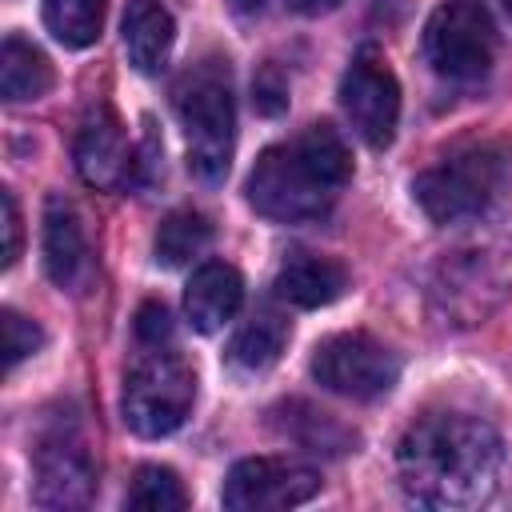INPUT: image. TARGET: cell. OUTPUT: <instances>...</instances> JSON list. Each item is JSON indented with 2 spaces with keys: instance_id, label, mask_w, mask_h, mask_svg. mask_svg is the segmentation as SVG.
<instances>
[{
  "instance_id": "2",
  "label": "cell",
  "mask_w": 512,
  "mask_h": 512,
  "mask_svg": "<svg viewBox=\"0 0 512 512\" xmlns=\"http://www.w3.org/2000/svg\"><path fill=\"white\" fill-rule=\"evenodd\" d=\"M352 180V152L332 124H308L264 148L248 172V204L276 224H308L332 212Z\"/></svg>"
},
{
  "instance_id": "20",
  "label": "cell",
  "mask_w": 512,
  "mask_h": 512,
  "mask_svg": "<svg viewBox=\"0 0 512 512\" xmlns=\"http://www.w3.org/2000/svg\"><path fill=\"white\" fill-rule=\"evenodd\" d=\"M212 244V224L208 216L192 212V208H180V212H168L152 236V256L160 268H184L192 264L196 256H204Z\"/></svg>"
},
{
  "instance_id": "23",
  "label": "cell",
  "mask_w": 512,
  "mask_h": 512,
  "mask_svg": "<svg viewBox=\"0 0 512 512\" xmlns=\"http://www.w3.org/2000/svg\"><path fill=\"white\" fill-rule=\"evenodd\" d=\"M40 348H44V332H40V324L28 320V316H20L16 308H4V364L16 368L20 360L36 356Z\"/></svg>"
},
{
  "instance_id": "8",
  "label": "cell",
  "mask_w": 512,
  "mask_h": 512,
  "mask_svg": "<svg viewBox=\"0 0 512 512\" xmlns=\"http://www.w3.org/2000/svg\"><path fill=\"white\" fill-rule=\"evenodd\" d=\"M308 372L320 388L348 400H380L400 380V360L368 332H336L312 348Z\"/></svg>"
},
{
  "instance_id": "16",
  "label": "cell",
  "mask_w": 512,
  "mask_h": 512,
  "mask_svg": "<svg viewBox=\"0 0 512 512\" xmlns=\"http://www.w3.org/2000/svg\"><path fill=\"white\" fill-rule=\"evenodd\" d=\"M276 296L292 308H324L332 300L344 296L348 288V268L332 256H316V252H296L280 264L276 280H272Z\"/></svg>"
},
{
  "instance_id": "29",
  "label": "cell",
  "mask_w": 512,
  "mask_h": 512,
  "mask_svg": "<svg viewBox=\"0 0 512 512\" xmlns=\"http://www.w3.org/2000/svg\"><path fill=\"white\" fill-rule=\"evenodd\" d=\"M264 4H268V0H228V8H232L236 16H244V20H248V16H260Z\"/></svg>"
},
{
  "instance_id": "6",
  "label": "cell",
  "mask_w": 512,
  "mask_h": 512,
  "mask_svg": "<svg viewBox=\"0 0 512 512\" xmlns=\"http://www.w3.org/2000/svg\"><path fill=\"white\" fill-rule=\"evenodd\" d=\"M504 188V156L492 144H472L460 148L444 160H436L432 168H424L412 180V200L420 204V212L448 228V224H464L472 216H480L496 192Z\"/></svg>"
},
{
  "instance_id": "14",
  "label": "cell",
  "mask_w": 512,
  "mask_h": 512,
  "mask_svg": "<svg viewBox=\"0 0 512 512\" xmlns=\"http://www.w3.org/2000/svg\"><path fill=\"white\" fill-rule=\"evenodd\" d=\"M244 304V280L232 264L224 260H208L192 272L188 288H184V316L200 336L220 332Z\"/></svg>"
},
{
  "instance_id": "4",
  "label": "cell",
  "mask_w": 512,
  "mask_h": 512,
  "mask_svg": "<svg viewBox=\"0 0 512 512\" xmlns=\"http://www.w3.org/2000/svg\"><path fill=\"white\" fill-rule=\"evenodd\" d=\"M512 288V256L496 244H464L440 256L428 280V308L440 324H484Z\"/></svg>"
},
{
  "instance_id": "17",
  "label": "cell",
  "mask_w": 512,
  "mask_h": 512,
  "mask_svg": "<svg viewBox=\"0 0 512 512\" xmlns=\"http://www.w3.org/2000/svg\"><path fill=\"white\" fill-rule=\"evenodd\" d=\"M120 32H124L128 64L136 72L156 76L168 64L172 44H176V24H172V12L160 0H128Z\"/></svg>"
},
{
  "instance_id": "9",
  "label": "cell",
  "mask_w": 512,
  "mask_h": 512,
  "mask_svg": "<svg viewBox=\"0 0 512 512\" xmlns=\"http://www.w3.org/2000/svg\"><path fill=\"white\" fill-rule=\"evenodd\" d=\"M96 492V460L72 420H56L32 448V500L64 512L84 508Z\"/></svg>"
},
{
  "instance_id": "21",
  "label": "cell",
  "mask_w": 512,
  "mask_h": 512,
  "mask_svg": "<svg viewBox=\"0 0 512 512\" xmlns=\"http://www.w3.org/2000/svg\"><path fill=\"white\" fill-rule=\"evenodd\" d=\"M108 0H44V28L64 48H92L104 28Z\"/></svg>"
},
{
  "instance_id": "13",
  "label": "cell",
  "mask_w": 512,
  "mask_h": 512,
  "mask_svg": "<svg viewBox=\"0 0 512 512\" xmlns=\"http://www.w3.org/2000/svg\"><path fill=\"white\" fill-rule=\"evenodd\" d=\"M44 272L56 288L64 292H80L92 276V248L84 236V220L80 212L64 200V196H48L44 204Z\"/></svg>"
},
{
  "instance_id": "11",
  "label": "cell",
  "mask_w": 512,
  "mask_h": 512,
  "mask_svg": "<svg viewBox=\"0 0 512 512\" xmlns=\"http://www.w3.org/2000/svg\"><path fill=\"white\" fill-rule=\"evenodd\" d=\"M340 108L368 148H388L400 124V84L376 52H360L340 76Z\"/></svg>"
},
{
  "instance_id": "26",
  "label": "cell",
  "mask_w": 512,
  "mask_h": 512,
  "mask_svg": "<svg viewBox=\"0 0 512 512\" xmlns=\"http://www.w3.org/2000/svg\"><path fill=\"white\" fill-rule=\"evenodd\" d=\"M136 340L140 344H168L172 340V316H168V308L160 300L140 304V312H136Z\"/></svg>"
},
{
  "instance_id": "24",
  "label": "cell",
  "mask_w": 512,
  "mask_h": 512,
  "mask_svg": "<svg viewBox=\"0 0 512 512\" xmlns=\"http://www.w3.org/2000/svg\"><path fill=\"white\" fill-rule=\"evenodd\" d=\"M144 124H148V120H144ZM160 180H164V144L156 140V132H152V124H148V132L140 136V144H136V152H132L128 188L148 192V188H156Z\"/></svg>"
},
{
  "instance_id": "10",
  "label": "cell",
  "mask_w": 512,
  "mask_h": 512,
  "mask_svg": "<svg viewBox=\"0 0 512 512\" xmlns=\"http://www.w3.org/2000/svg\"><path fill=\"white\" fill-rule=\"evenodd\" d=\"M320 492V472L288 456H248L228 468L220 500L232 512H280L308 504Z\"/></svg>"
},
{
  "instance_id": "30",
  "label": "cell",
  "mask_w": 512,
  "mask_h": 512,
  "mask_svg": "<svg viewBox=\"0 0 512 512\" xmlns=\"http://www.w3.org/2000/svg\"><path fill=\"white\" fill-rule=\"evenodd\" d=\"M504 8H508V16H512V0H504Z\"/></svg>"
},
{
  "instance_id": "25",
  "label": "cell",
  "mask_w": 512,
  "mask_h": 512,
  "mask_svg": "<svg viewBox=\"0 0 512 512\" xmlns=\"http://www.w3.org/2000/svg\"><path fill=\"white\" fill-rule=\"evenodd\" d=\"M252 108L260 116H280L288 108V80L276 64H264L256 76H252Z\"/></svg>"
},
{
  "instance_id": "12",
  "label": "cell",
  "mask_w": 512,
  "mask_h": 512,
  "mask_svg": "<svg viewBox=\"0 0 512 512\" xmlns=\"http://www.w3.org/2000/svg\"><path fill=\"white\" fill-rule=\"evenodd\" d=\"M132 152H136V144H128L120 116L108 104L88 108V116L80 120V132H76V168H80V176L92 188H128Z\"/></svg>"
},
{
  "instance_id": "22",
  "label": "cell",
  "mask_w": 512,
  "mask_h": 512,
  "mask_svg": "<svg viewBox=\"0 0 512 512\" xmlns=\"http://www.w3.org/2000/svg\"><path fill=\"white\" fill-rule=\"evenodd\" d=\"M124 504L144 508V512H180V508H188V492L172 468L144 464V468H136L128 492H124Z\"/></svg>"
},
{
  "instance_id": "27",
  "label": "cell",
  "mask_w": 512,
  "mask_h": 512,
  "mask_svg": "<svg viewBox=\"0 0 512 512\" xmlns=\"http://www.w3.org/2000/svg\"><path fill=\"white\" fill-rule=\"evenodd\" d=\"M4 204V268H12L20 260V208L12 192H0Z\"/></svg>"
},
{
  "instance_id": "1",
  "label": "cell",
  "mask_w": 512,
  "mask_h": 512,
  "mask_svg": "<svg viewBox=\"0 0 512 512\" xmlns=\"http://www.w3.org/2000/svg\"><path fill=\"white\" fill-rule=\"evenodd\" d=\"M504 468V444L496 428L468 412H428L396 444L400 488L428 508H476L484 504Z\"/></svg>"
},
{
  "instance_id": "28",
  "label": "cell",
  "mask_w": 512,
  "mask_h": 512,
  "mask_svg": "<svg viewBox=\"0 0 512 512\" xmlns=\"http://www.w3.org/2000/svg\"><path fill=\"white\" fill-rule=\"evenodd\" d=\"M340 0H288V8L292 12H300V16H324V12H332Z\"/></svg>"
},
{
  "instance_id": "5",
  "label": "cell",
  "mask_w": 512,
  "mask_h": 512,
  "mask_svg": "<svg viewBox=\"0 0 512 512\" xmlns=\"http://www.w3.org/2000/svg\"><path fill=\"white\" fill-rule=\"evenodd\" d=\"M192 400H196V372L188 368V360L164 344H144V352L132 360L124 376V396H120L124 424L144 440H160L188 420Z\"/></svg>"
},
{
  "instance_id": "3",
  "label": "cell",
  "mask_w": 512,
  "mask_h": 512,
  "mask_svg": "<svg viewBox=\"0 0 512 512\" xmlns=\"http://www.w3.org/2000/svg\"><path fill=\"white\" fill-rule=\"evenodd\" d=\"M172 108L188 144V172L200 184H220L236 152V96L224 56H204L180 72Z\"/></svg>"
},
{
  "instance_id": "19",
  "label": "cell",
  "mask_w": 512,
  "mask_h": 512,
  "mask_svg": "<svg viewBox=\"0 0 512 512\" xmlns=\"http://www.w3.org/2000/svg\"><path fill=\"white\" fill-rule=\"evenodd\" d=\"M48 88H52L48 56L20 32H8L0 44V96L8 104H28V100L48 96Z\"/></svg>"
},
{
  "instance_id": "18",
  "label": "cell",
  "mask_w": 512,
  "mask_h": 512,
  "mask_svg": "<svg viewBox=\"0 0 512 512\" xmlns=\"http://www.w3.org/2000/svg\"><path fill=\"white\" fill-rule=\"evenodd\" d=\"M292 328H288V316L272 304H260L256 312H248V320L236 328L232 344H228V364L244 376H256V372H268L284 344H288Z\"/></svg>"
},
{
  "instance_id": "7",
  "label": "cell",
  "mask_w": 512,
  "mask_h": 512,
  "mask_svg": "<svg viewBox=\"0 0 512 512\" xmlns=\"http://www.w3.org/2000/svg\"><path fill=\"white\" fill-rule=\"evenodd\" d=\"M496 56V24L480 0H444L424 24V60L444 80H480Z\"/></svg>"
},
{
  "instance_id": "15",
  "label": "cell",
  "mask_w": 512,
  "mask_h": 512,
  "mask_svg": "<svg viewBox=\"0 0 512 512\" xmlns=\"http://www.w3.org/2000/svg\"><path fill=\"white\" fill-rule=\"evenodd\" d=\"M268 416H272V428L288 444H296V448H304L312 456H348L356 448V440H360L356 428H348L344 420H336L332 412H324V408H316L308 400H284Z\"/></svg>"
}]
</instances>
